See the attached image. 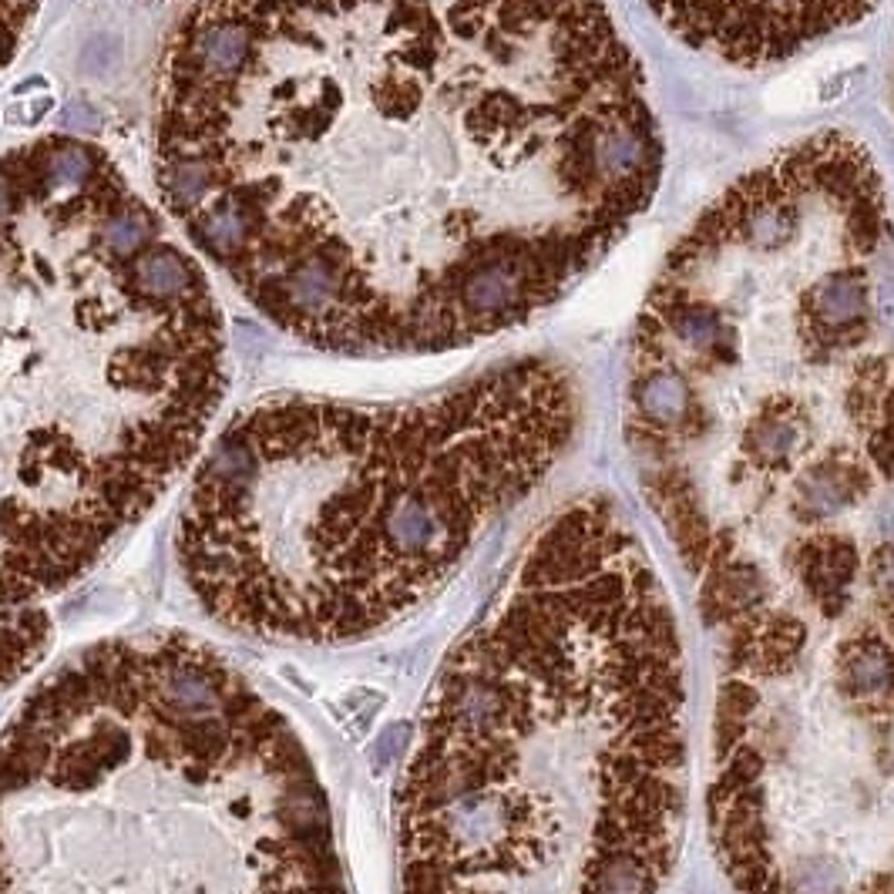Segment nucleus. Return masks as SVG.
<instances>
[{
    "mask_svg": "<svg viewBox=\"0 0 894 894\" xmlns=\"http://www.w3.org/2000/svg\"><path fill=\"white\" fill-rule=\"evenodd\" d=\"M659 178L606 0H196L159 64L165 212L319 350L440 353L528 324Z\"/></svg>",
    "mask_w": 894,
    "mask_h": 894,
    "instance_id": "obj_1",
    "label": "nucleus"
},
{
    "mask_svg": "<svg viewBox=\"0 0 894 894\" xmlns=\"http://www.w3.org/2000/svg\"><path fill=\"white\" fill-rule=\"evenodd\" d=\"M686 797L666 586L609 498H575L437 673L397 791L401 894H663Z\"/></svg>",
    "mask_w": 894,
    "mask_h": 894,
    "instance_id": "obj_2",
    "label": "nucleus"
},
{
    "mask_svg": "<svg viewBox=\"0 0 894 894\" xmlns=\"http://www.w3.org/2000/svg\"><path fill=\"white\" fill-rule=\"evenodd\" d=\"M226 394L203 266L91 142L0 155V612L91 571Z\"/></svg>",
    "mask_w": 894,
    "mask_h": 894,
    "instance_id": "obj_3",
    "label": "nucleus"
},
{
    "mask_svg": "<svg viewBox=\"0 0 894 894\" xmlns=\"http://www.w3.org/2000/svg\"><path fill=\"white\" fill-rule=\"evenodd\" d=\"M579 407L568 367L545 357L411 404L252 407L188 484L182 579L252 639L327 646L388 629L552 475Z\"/></svg>",
    "mask_w": 894,
    "mask_h": 894,
    "instance_id": "obj_4",
    "label": "nucleus"
},
{
    "mask_svg": "<svg viewBox=\"0 0 894 894\" xmlns=\"http://www.w3.org/2000/svg\"><path fill=\"white\" fill-rule=\"evenodd\" d=\"M0 894H350L290 720L192 635L61 663L0 730Z\"/></svg>",
    "mask_w": 894,
    "mask_h": 894,
    "instance_id": "obj_5",
    "label": "nucleus"
},
{
    "mask_svg": "<svg viewBox=\"0 0 894 894\" xmlns=\"http://www.w3.org/2000/svg\"><path fill=\"white\" fill-rule=\"evenodd\" d=\"M707 807L733 894H894V619L723 659Z\"/></svg>",
    "mask_w": 894,
    "mask_h": 894,
    "instance_id": "obj_6",
    "label": "nucleus"
},
{
    "mask_svg": "<svg viewBox=\"0 0 894 894\" xmlns=\"http://www.w3.org/2000/svg\"><path fill=\"white\" fill-rule=\"evenodd\" d=\"M650 8L693 51L760 68L858 24L877 0H650Z\"/></svg>",
    "mask_w": 894,
    "mask_h": 894,
    "instance_id": "obj_7",
    "label": "nucleus"
},
{
    "mask_svg": "<svg viewBox=\"0 0 894 894\" xmlns=\"http://www.w3.org/2000/svg\"><path fill=\"white\" fill-rule=\"evenodd\" d=\"M51 643V619L41 606L0 612V699L41 659Z\"/></svg>",
    "mask_w": 894,
    "mask_h": 894,
    "instance_id": "obj_8",
    "label": "nucleus"
},
{
    "mask_svg": "<svg viewBox=\"0 0 894 894\" xmlns=\"http://www.w3.org/2000/svg\"><path fill=\"white\" fill-rule=\"evenodd\" d=\"M44 0H0V72L21 54Z\"/></svg>",
    "mask_w": 894,
    "mask_h": 894,
    "instance_id": "obj_9",
    "label": "nucleus"
}]
</instances>
